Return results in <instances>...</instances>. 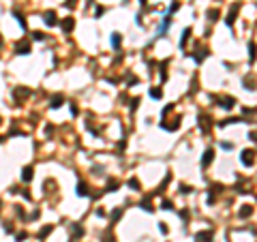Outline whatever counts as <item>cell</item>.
Listing matches in <instances>:
<instances>
[{
	"label": "cell",
	"instance_id": "cell-9",
	"mask_svg": "<svg viewBox=\"0 0 257 242\" xmlns=\"http://www.w3.org/2000/svg\"><path fill=\"white\" fill-rule=\"evenodd\" d=\"M111 45L114 47H120V35H111Z\"/></svg>",
	"mask_w": 257,
	"mask_h": 242
},
{
	"label": "cell",
	"instance_id": "cell-8",
	"mask_svg": "<svg viewBox=\"0 0 257 242\" xmlns=\"http://www.w3.org/2000/svg\"><path fill=\"white\" fill-rule=\"evenodd\" d=\"M60 105H62V97H58V94H56V97L51 99V107L56 109V107H60Z\"/></svg>",
	"mask_w": 257,
	"mask_h": 242
},
{
	"label": "cell",
	"instance_id": "cell-2",
	"mask_svg": "<svg viewBox=\"0 0 257 242\" xmlns=\"http://www.w3.org/2000/svg\"><path fill=\"white\" fill-rule=\"evenodd\" d=\"M195 240H197V242H210V240H212V234H210V231L197 234V236H195Z\"/></svg>",
	"mask_w": 257,
	"mask_h": 242
},
{
	"label": "cell",
	"instance_id": "cell-12",
	"mask_svg": "<svg viewBox=\"0 0 257 242\" xmlns=\"http://www.w3.org/2000/svg\"><path fill=\"white\" fill-rule=\"evenodd\" d=\"M79 195H88V191H86V184H79V191H77Z\"/></svg>",
	"mask_w": 257,
	"mask_h": 242
},
{
	"label": "cell",
	"instance_id": "cell-6",
	"mask_svg": "<svg viewBox=\"0 0 257 242\" xmlns=\"http://www.w3.org/2000/svg\"><path fill=\"white\" fill-rule=\"evenodd\" d=\"M22 178H24L26 182H30V180H32V167H26L24 174H22Z\"/></svg>",
	"mask_w": 257,
	"mask_h": 242
},
{
	"label": "cell",
	"instance_id": "cell-13",
	"mask_svg": "<svg viewBox=\"0 0 257 242\" xmlns=\"http://www.w3.org/2000/svg\"><path fill=\"white\" fill-rule=\"evenodd\" d=\"M208 15H210V17H212V22H214V19H217V17H219V11H210Z\"/></svg>",
	"mask_w": 257,
	"mask_h": 242
},
{
	"label": "cell",
	"instance_id": "cell-5",
	"mask_svg": "<svg viewBox=\"0 0 257 242\" xmlns=\"http://www.w3.org/2000/svg\"><path fill=\"white\" fill-rule=\"evenodd\" d=\"M15 51H17V54H28V51H30V45H28V43H19Z\"/></svg>",
	"mask_w": 257,
	"mask_h": 242
},
{
	"label": "cell",
	"instance_id": "cell-11",
	"mask_svg": "<svg viewBox=\"0 0 257 242\" xmlns=\"http://www.w3.org/2000/svg\"><path fill=\"white\" fill-rule=\"evenodd\" d=\"M246 214H251V208L244 206V210H240V217H246Z\"/></svg>",
	"mask_w": 257,
	"mask_h": 242
},
{
	"label": "cell",
	"instance_id": "cell-10",
	"mask_svg": "<svg viewBox=\"0 0 257 242\" xmlns=\"http://www.w3.org/2000/svg\"><path fill=\"white\" fill-rule=\"evenodd\" d=\"M233 103H236L233 99H225V101H223V107H225V109H229V107H233Z\"/></svg>",
	"mask_w": 257,
	"mask_h": 242
},
{
	"label": "cell",
	"instance_id": "cell-4",
	"mask_svg": "<svg viewBox=\"0 0 257 242\" xmlns=\"http://www.w3.org/2000/svg\"><path fill=\"white\" fill-rule=\"evenodd\" d=\"M45 22H47L49 26H54V24H56V13H54V11L45 13Z\"/></svg>",
	"mask_w": 257,
	"mask_h": 242
},
{
	"label": "cell",
	"instance_id": "cell-7",
	"mask_svg": "<svg viewBox=\"0 0 257 242\" xmlns=\"http://www.w3.org/2000/svg\"><path fill=\"white\" fill-rule=\"evenodd\" d=\"M62 28H64V30H67V32H69V30H71V28H73V19H71V17H67V19H64V22H62Z\"/></svg>",
	"mask_w": 257,
	"mask_h": 242
},
{
	"label": "cell",
	"instance_id": "cell-3",
	"mask_svg": "<svg viewBox=\"0 0 257 242\" xmlns=\"http://www.w3.org/2000/svg\"><path fill=\"white\" fill-rule=\"evenodd\" d=\"M210 161H212V150H206V154H204V159H201V165H204V167H208Z\"/></svg>",
	"mask_w": 257,
	"mask_h": 242
},
{
	"label": "cell",
	"instance_id": "cell-1",
	"mask_svg": "<svg viewBox=\"0 0 257 242\" xmlns=\"http://www.w3.org/2000/svg\"><path fill=\"white\" fill-rule=\"evenodd\" d=\"M242 163L244 165H253V150H244L242 152Z\"/></svg>",
	"mask_w": 257,
	"mask_h": 242
},
{
	"label": "cell",
	"instance_id": "cell-14",
	"mask_svg": "<svg viewBox=\"0 0 257 242\" xmlns=\"http://www.w3.org/2000/svg\"><path fill=\"white\" fill-rule=\"evenodd\" d=\"M35 39H37V41H43V39H45V35H41V32H35Z\"/></svg>",
	"mask_w": 257,
	"mask_h": 242
}]
</instances>
